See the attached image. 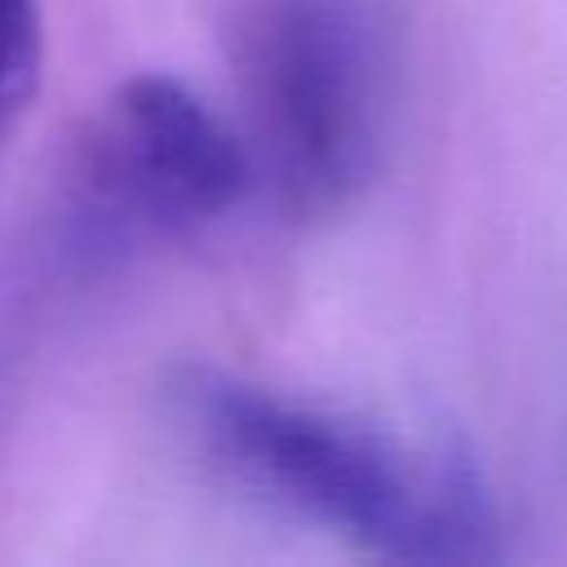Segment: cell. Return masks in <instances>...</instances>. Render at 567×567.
Returning <instances> with one entry per match:
<instances>
[{
  "mask_svg": "<svg viewBox=\"0 0 567 567\" xmlns=\"http://www.w3.org/2000/svg\"><path fill=\"white\" fill-rule=\"evenodd\" d=\"M252 177L292 217L341 213L372 177L385 44L368 0H252L239 18Z\"/></svg>",
  "mask_w": 567,
  "mask_h": 567,
  "instance_id": "obj_2",
  "label": "cell"
},
{
  "mask_svg": "<svg viewBox=\"0 0 567 567\" xmlns=\"http://www.w3.org/2000/svg\"><path fill=\"white\" fill-rule=\"evenodd\" d=\"M164 403L199 465L270 514L385 563L505 558L483 465L447 430H399L213 363L177 368Z\"/></svg>",
  "mask_w": 567,
  "mask_h": 567,
  "instance_id": "obj_1",
  "label": "cell"
},
{
  "mask_svg": "<svg viewBox=\"0 0 567 567\" xmlns=\"http://www.w3.org/2000/svg\"><path fill=\"white\" fill-rule=\"evenodd\" d=\"M44 66L40 0H0V151L22 124Z\"/></svg>",
  "mask_w": 567,
  "mask_h": 567,
  "instance_id": "obj_4",
  "label": "cell"
},
{
  "mask_svg": "<svg viewBox=\"0 0 567 567\" xmlns=\"http://www.w3.org/2000/svg\"><path fill=\"white\" fill-rule=\"evenodd\" d=\"M248 146L173 75H128L89 115L66 168V221L89 252L199 235L252 190Z\"/></svg>",
  "mask_w": 567,
  "mask_h": 567,
  "instance_id": "obj_3",
  "label": "cell"
}]
</instances>
